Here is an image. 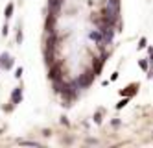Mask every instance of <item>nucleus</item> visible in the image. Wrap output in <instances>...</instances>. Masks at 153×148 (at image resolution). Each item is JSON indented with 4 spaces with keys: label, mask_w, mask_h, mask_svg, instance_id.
<instances>
[{
    "label": "nucleus",
    "mask_w": 153,
    "mask_h": 148,
    "mask_svg": "<svg viewBox=\"0 0 153 148\" xmlns=\"http://www.w3.org/2000/svg\"><path fill=\"white\" fill-rule=\"evenodd\" d=\"M146 45H148V39L142 37V39H140V43H138V50H142V48H144Z\"/></svg>",
    "instance_id": "14"
},
{
    "label": "nucleus",
    "mask_w": 153,
    "mask_h": 148,
    "mask_svg": "<svg viewBox=\"0 0 153 148\" xmlns=\"http://www.w3.org/2000/svg\"><path fill=\"white\" fill-rule=\"evenodd\" d=\"M118 11H120V2H118V0H107L105 2V9H103V17H107V19H111V20L116 22Z\"/></svg>",
    "instance_id": "1"
},
{
    "label": "nucleus",
    "mask_w": 153,
    "mask_h": 148,
    "mask_svg": "<svg viewBox=\"0 0 153 148\" xmlns=\"http://www.w3.org/2000/svg\"><path fill=\"white\" fill-rule=\"evenodd\" d=\"M17 43H19V45L22 43V30H19V32H17Z\"/></svg>",
    "instance_id": "15"
},
{
    "label": "nucleus",
    "mask_w": 153,
    "mask_h": 148,
    "mask_svg": "<svg viewBox=\"0 0 153 148\" xmlns=\"http://www.w3.org/2000/svg\"><path fill=\"white\" fill-rule=\"evenodd\" d=\"M94 70H87V72H83L79 78H78V83H79V87L81 89H87L90 83H92V80H94Z\"/></svg>",
    "instance_id": "2"
},
{
    "label": "nucleus",
    "mask_w": 153,
    "mask_h": 148,
    "mask_svg": "<svg viewBox=\"0 0 153 148\" xmlns=\"http://www.w3.org/2000/svg\"><path fill=\"white\" fill-rule=\"evenodd\" d=\"M114 80H118V72H114L113 76H111V82H114Z\"/></svg>",
    "instance_id": "21"
},
{
    "label": "nucleus",
    "mask_w": 153,
    "mask_h": 148,
    "mask_svg": "<svg viewBox=\"0 0 153 148\" xmlns=\"http://www.w3.org/2000/svg\"><path fill=\"white\" fill-rule=\"evenodd\" d=\"M148 54H149V61L153 63V48H151V46L148 48Z\"/></svg>",
    "instance_id": "18"
},
{
    "label": "nucleus",
    "mask_w": 153,
    "mask_h": 148,
    "mask_svg": "<svg viewBox=\"0 0 153 148\" xmlns=\"http://www.w3.org/2000/svg\"><path fill=\"white\" fill-rule=\"evenodd\" d=\"M13 9H15V6H13V4L9 2L8 6H6V11H4V17H6V19H11V17H13Z\"/></svg>",
    "instance_id": "9"
},
{
    "label": "nucleus",
    "mask_w": 153,
    "mask_h": 148,
    "mask_svg": "<svg viewBox=\"0 0 153 148\" xmlns=\"http://www.w3.org/2000/svg\"><path fill=\"white\" fill-rule=\"evenodd\" d=\"M61 124H65V126H68V121H66V117H61Z\"/></svg>",
    "instance_id": "20"
},
{
    "label": "nucleus",
    "mask_w": 153,
    "mask_h": 148,
    "mask_svg": "<svg viewBox=\"0 0 153 148\" xmlns=\"http://www.w3.org/2000/svg\"><path fill=\"white\" fill-rule=\"evenodd\" d=\"M137 87H138V83H133V85H127L126 89L122 91V96H129V98H131V96H133V95L137 93Z\"/></svg>",
    "instance_id": "5"
},
{
    "label": "nucleus",
    "mask_w": 153,
    "mask_h": 148,
    "mask_svg": "<svg viewBox=\"0 0 153 148\" xmlns=\"http://www.w3.org/2000/svg\"><path fill=\"white\" fill-rule=\"evenodd\" d=\"M103 61H105V56L94 61V69H92V70H94V74H96V76H98V74L102 72V69H103Z\"/></svg>",
    "instance_id": "6"
},
{
    "label": "nucleus",
    "mask_w": 153,
    "mask_h": 148,
    "mask_svg": "<svg viewBox=\"0 0 153 148\" xmlns=\"http://www.w3.org/2000/svg\"><path fill=\"white\" fill-rule=\"evenodd\" d=\"M111 124H113V126H114V128H118V126H120V121H118V118H114V121H113V122H111Z\"/></svg>",
    "instance_id": "19"
},
{
    "label": "nucleus",
    "mask_w": 153,
    "mask_h": 148,
    "mask_svg": "<svg viewBox=\"0 0 153 148\" xmlns=\"http://www.w3.org/2000/svg\"><path fill=\"white\" fill-rule=\"evenodd\" d=\"M138 67L148 72V69H149V61H148V59H138Z\"/></svg>",
    "instance_id": "10"
},
{
    "label": "nucleus",
    "mask_w": 153,
    "mask_h": 148,
    "mask_svg": "<svg viewBox=\"0 0 153 148\" xmlns=\"http://www.w3.org/2000/svg\"><path fill=\"white\" fill-rule=\"evenodd\" d=\"M94 122L102 124V111H96V113H94Z\"/></svg>",
    "instance_id": "13"
},
{
    "label": "nucleus",
    "mask_w": 153,
    "mask_h": 148,
    "mask_svg": "<svg viewBox=\"0 0 153 148\" xmlns=\"http://www.w3.org/2000/svg\"><path fill=\"white\" fill-rule=\"evenodd\" d=\"M22 146H39V143H35V141H19Z\"/></svg>",
    "instance_id": "12"
},
{
    "label": "nucleus",
    "mask_w": 153,
    "mask_h": 148,
    "mask_svg": "<svg viewBox=\"0 0 153 148\" xmlns=\"http://www.w3.org/2000/svg\"><path fill=\"white\" fill-rule=\"evenodd\" d=\"M129 102V96H124V100H120L116 104V109H122V108H126V104Z\"/></svg>",
    "instance_id": "11"
},
{
    "label": "nucleus",
    "mask_w": 153,
    "mask_h": 148,
    "mask_svg": "<svg viewBox=\"0 0 153 148\" xmlns=\"http://www.w3.org/2000/svg\"><path fill=\"white\" fill-rule=\"evenodd\" d=\"M8 32H9V28H8V24H4V28H2V35L6 37V35H8Z\"/></svg>",
    "instance_id": "17"
},
{
    "label": "nucleus",
    "mask_w": 153,
    "mask_h": 148,
    "mask_svg": "<svg viewBox=\"0 0 153 148\" xmlns=\"http://www.w3.org/2000/svg\"><path fill=\"white\" fill-rule=\"evenodd\" d=\"M22 72H24V70H22V67H19V69L15 70V78H20V76H22Z\"/></svg>",
    "instance_id": "16"
},
{
    "label": "nucleus",
    "mask_w": 153,
    "mask_h": 148,
    "mask_svg": "<svg viewBox=\"0 0 153 148\" xmlns=\"http://www.w3.org/2000/svg\"><path fill=\"white\" fill-rule=\"evenodd\" d=\"M89 37L92 39V41H96V43H100V45H102V41H103V37H102V32H100V30L90 32V33H89Z\"/></svg>",
    "instance_id": "7"
},
{
    "label": "nucleus",
    "mask_w": 153,
    "mask_h": 148,
    "mask_svg": "<svg viewBox=\"0 0 153 148\" xmlns=\"http://www.w3.org/2000/svg\"><path fill=\"white\" fill-rule=\"evenodd\" d=\"M0 65H2V69H6V70L13 69V59L9 58V54H8V52H4L2 56H0Z\"/></svg>",
    "instance_id": "3"
},
{
    "label": "nucleus",
    "mask_w": 153,
    "mask_h": 148,
    "mask_svg": "<svg viewBox=\"0 0 153 148\" xmlns=\"http://www.w3.org/2000/svg\"><path fill=\"white\" fill-rule=\"evenodd\" d=\"M48 78H50L52 82H54V80H57V78H61V70H59V67L50 69V74H48Z\"/></svg>",
    "instance_id": "8"
},
{
    "label": "nucleus",
    "mask_w": 153,
    "mask_h": 148,
    "mask_svg": "<svg viewBox=\"0 0 153 148\" xmlns=\"http://www.w3.org/2000/svg\"><path fill=\"white\" fill-rule=\"evenodd\" d=\"M0 69H2V65H0Z\"/></svg>",
    "instance_id": "22"
},
{
    "label": "nucleus",
    "mask_w": 153,
    "mask_h": 148,
    "mask_svg": "<svg viewBox=\"0 0 153 148\" xmlns=\"http://www.w3.org/2000/svg\"><path fill=\"white\" fill-rule=\"evenodd\" d=\"M22 102V87H15L13 89V93H11V104H20Z\"/></svg>",
    "instance_id": "4"
}]
</instances>
